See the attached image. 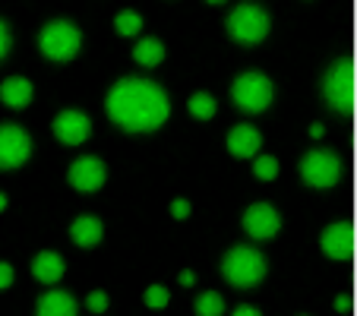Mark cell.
Listing matches in <instances>:
<instances>
[{"label":"cell","mask_w":357,"mask_h":316,"mask_svg":"<svg viewBox=\"0 0 357 316\" xmlns=\"http://www.w3.org/2000/svg\"><path fill=\"white\" fill-rule=\"evenodd\" d=\"M105 114L123 133H158L171 117V98L149 76H121L105 95Z\"/></svg>","instance_id":"obj_1"},{"label":"cell","mask_w":357,"mask_h":316,"mask_svg":"<svg viewBox=\"0 0 357 316\" xmlns=\"http://www.w3.org/2000/svg\"><path fill=\"white\" fill-rule=\"evenodd\" d=\"M222 278L234 291H253L266 282L269 276V259L263 250H257L253 243H234L228 253L222 256Z\"/></svg>","instance_id":"obj_2"},{"label":"cell","mask_w":357,"mask_h":316,"mask_svg":"<svg viewBox=\"0 0 357 316\" xmlns=\"http://www.w3.org/2000/svg\"><path fill=\"white\" fill-rule=\"evenodd\" d=\"M319 95H323L326 108L335 111L338 117H351L357 108V67L351 57H338L326 67L319 80Z\"/></svg>","instance_id":"obj_3"},{"label":"cell","mask_w":357,"mask_h":316,"mask_svg":"<svg viewBox=\"0 0 357 316\" xmlns=\"http://www.w3.org/2000/svg\"><path fill=\"white\" fill-rule=\"evenodd\" d=\"M225 32H228V38L234 41L237 47H257L269 38L272 16L263 3L247 0V3H237V7L228 13V20H225Z\"/></svg>","instance_id":"obj_4"},{"label":"cell","mask_w":357,"mask_h":316,"mask_svg":"<svg viewBox=\"0 0 357 316\" xmlns=\"http://www.w3.org/2000/svg\"><path fill=\"white\" fill-rule=\"evenodd\" d=\"M272 98H275V82L263 70H243L231 82V105L247 117L266 114L272 108Z\"/></svg>","instance_id":"obj_5"},{"label":"cell","mask_w":357,"mask_h":316,"mask_svg":"<svg viewBox=\"0 0 357 316\" xmlns=\"http://www.w3.org/2000/svg\"><path fill=\"white\" fill-rule=\"evenodd\" d=\"M38 51L51 63H70L82 51V29L70 20H51L38 32Z\"/></svg>","instance_id":"obj_6"},{"label":"cell","mask_w":357,"mask_h":316,"mask_svg":"<svg viewBox=\"0 0 357 316\" xmlns=\"http://www.w3.org/2000/svg\"><path fill=\"white\" fill-rule=\"evenodd\" d=\"M297 174H301V183L310 190H332L344 174V162L342 155L332 152V149H310V152L301 155L297 162Z\"/></svg>","instance_id":"obj_7"},{"label":"cell","mask_w":357,"mask_h":316,"mask_svg":"<svg viewBox=\"0 0 357 316\" xmlns=\"http://www.w3.org/2000/svg\"><path fill=\"white\" fill-rule=\"evenodd\" d=\"M241 228L250 241H257V243L275 241L278 231H282V212H278L272 202H263V200L250 202L241 216Z\"/></svg>","instance_id":"obj_8"},{"label":"cell","mask_w":357,"mask_h":316,"mask_svg":"<svg viewBox=\"0 0 357 316\" xmlns=\"http://www.w3.org/2000/svg\"><path fill=\"white\" fill-rule=\"evenodd\" d=\"M67 183L76 193H98L108 183V165L101 162L98 155H76L67 165Z\"/></svg>","instance_id":"obj_9"},{"label":"cell","mask_w":357,"mask_h":316,"mask_svg":"<svg viewBox=\"0 0 357 316\" xmlns=\"http://www.w3.org/2000/svg\"><path fill=\"white\" fill-rule=\"evenodd\" d=\"M32 158V136L20 123H0V171H16Z\"/></svg>","instance_id":"obj_10"},{"label":"cell","mask_w":357,"mask_h":316,"mask_svg":"<svg viewBox=\"0 0 357 316\" xmlns=\"http://www.w3.org/2000/svg\"><path fill=\"white\" fill-rule=\"evenodd\" d=\"M319 250L332 262H348L357 256V228L351 222H332L319 231Z\"/></svg>","instance_id":"obj_11"},{"label":"cell","mask_w":357,"mask_h":316,"mask_svg":"<svg viewBox=\"0 0 357 316\" xmlns=\"http://www.w3.org/2000/svg\"><path fill=\"white\" fill-rule=\"evenodd\" d=\"M51 133H54V140L61 142V146L79 149L82 142H89V136H92V117L79 108H63L61 114L51 121Z\"/></svg>","instance_id":"obj_12"},{"label":"cell","mask_w":357,"mask_h":316,"mask_svg":"<svg viewBox=\"0 0 357 316\" xmlns=\"http://www.w3.org/2000/svg\"><path fill=\"white\" fill-rule=\"evenodd\" d=\"M225 149L237 162H253L257 155H263V133L253 123H234L225 136Z\"/></svg>","instance_id":"obj_13"},{"label":"cell","mask_w":357,"mask_h":316,"mask_svg":"<svg viewBox=\"0 0 357 316\" xmlns=\"http://www.w3.org/2000/svg\"><path fill=\"white\" fill-rule=\"evenodd\" d=\"M67 234L76 250H95L105 241V222H101L98 216H92V212H82V216H76L73 222H70Z\"/></svg>","instance_id":"obj_14"},{"label":"cell","mask_w":357,"mask_h":316,"mask_svg":"<svg viewBox=\"0 0 357 316\" xmlns=\"http://www.w3.org/2000/svg\"><path fill=\"white\" fill-rule=\"evenodd\" d=\"M32 276L35 282L47 285V288H57L61 278L67 276V259L57 250H41V253L32 256Z\"/></svg>","instance_id":"obj_15"},{"label":"cell","mask_w":357,"mask_h":316,"mask_svg":"<svg viewBox=\"0 0 357 316\" xmlns=\"http://www.w3.org/2000/svg\"><path fill=\"white\" fill-rule=\"evenodd\" d=\"M35 316H79V303H76V297L70 291L47 288L35 301Z\"/></svg>","instance_id":"obj_16"},{"label":"cell","mask_w":357,"mask_h":316,"mask_svg":"<svg viewBox=\"0 0 357 316\" xmlns=\"http://www.w3.org/2000/svg\"><path fill=\"white\" fill-rule=\"evenodd\" d=\"M32 98H35V86H32V80H26V76H7V80L0 82V101H3L10 111L29 108Z\"/></svg>","instance_id":"obj_17"},{"label":"cell","mask_w":357,"mask_h":316,"mask_svg":"<svg viewBox=\"0 0 357 316\" xmlns=\"http://www.w3.org/2000/svg\"><path fill=\"white\" fill-rule=\"evenodd\" d=\"M133 63L142 70H155L165 63V41L155 35H142L133 45Z\"/></svg>","instance_id":"obj_18"},{"label":"cell","mask_w":357,"mask_h":316,"mask_svg":"<svg viewBox=\"0 0 357 316\" xmlns=\"http://www.w3.org/2000/svg\"><path fill=\"white\" fill-rule=\"evenodd\" d=\"M187 114L193 117V121H199V123H209L212 117L218 114V98L212 92H193L187 98Z\"/></svg>","instance_id":"obj_19"},{"label":"cell","mask_w":357,"mask_h":316,"mask_svg":"<svg viewBox=\"0 0 357 316\" xmlns=\"http://www.w3.org/2000/svg\"><path fill=\"white\" fill-rule=\"evenodd\" d=\"M228 313V301L222 291H202L193 301V316H225Z\"/></svg>","instance_id":"obj_20"},{"label":"cell","mask_w":357,"mask_h":316,"mask_svg":"<svg viewBox=\"0 0 357 316\" xmlns=\"http://www.w3.org/2000/svg\"><path fill=\"white\" fill-rule=\"evenodd\" d=\"M114 32L121 35V38H139L142 32V13L139 10H117L114 16Z\"/></svg>","instance_id":"obj_21"},{"label":"cell","mask_w":357,"mask_h":316,"mask_svg":"<svg viewBox=\"0 0 357 316\" xmlns=\"http://www.w3.org/2000/svg\"><path fill=\"white\" fill-rule=\"evenodd\" d=\"M278 171H282V165H278L275 155L263 152V155H257V158H253V177H257L259 183H272L278 177Z\"/></svg>","instance_id":"obj_22"},{"label":"cell","mask_w":357,"mask_h":316,"mask_svg":"<svg viewBox=\"0 0 357 316\" xmlns=\"http://www.w3.org/2000/svg\"><path fill=\"white\" fill-rule=\"evenodd\" d=\"M142 303H146L149 310H165L171 303V291L165 288V285H149V288L142 291Z\"/></svg>","instance_id":"obj_23"},{"label":"cell","mask_w":357,"mask_h":316,"mask_svg":"<svg viewBox=\"0 0 357 316\" xmlns=\"http://www.w3.org/2000/svg\"><path fill=\"white\" fill-rule=\"evenodd\" d=\"M111 307V297H108V291H89L86 294V310L89 313H105V310Z\"/></svg>","instance_id":"obj_24"},{"label":"cell","mask_w":357,"mask_h":316,"mask_svg":"<svg viewBox=\"0 0 357 316\" xmlns=\"http://www.w3.org/2000/svg\"><path fill=\"white\" fill-rule=\"evenodd\" d=\"M168 216L174 218V222H187V218L193 216V206H190V200L177 196V200H171V202H168Z\"/></svg>","instance_id":"obj_25"},{"label":"cell","mask_w":357,"mask_h":316,"mask_svg":"<svg viewBox=\"0 0 357 316\" xmlns=\"http://www.w3.org/2000/svg\"><path fill=\"white\" fill-rule=\"evenodd\" d=\"M10 47H13V35H10V26L0 20V61L10 54Z\"/></svg>","instance_id":"obj_26"},{"label":"cell","mask_w":357,"mask_h":316,"mask_svg":"<svg viewBox=\"0 0 357 316\" xmlns=\"http://www.w3.org/2000/svg\"><path fill=\"white\" fill-rule=\"evenodd\" d=\"M13 278H16L13 266H10V262H3V259H0V291H7L10 285H13Z\"/></svg>","instance_id":"obj_27"},{"label":"cell","mask_w":357,"mask_h":316,"mask_svg":"<svg viewBox=\"0 0 357 316\" xmlns=\"http://www.w3.org/2000/svg\"><path fill=\"white\" fill-rule=\"evenodd\" d=\"M332 307H335V313H348V310L354 307V297H351L348 291H342V294L335 297V303H332Z\"/></svg>","instance_id":"obj_28"},{"label":"cell","mask_w":357,"mask_h":316,"mask_svg":"<svg viewBox=\"0 0 357 316\" xmlns=\"http://www.w3.org/2000/svg\"><path fill=\"white\" fill-rule=\"evenodd\" d=\"M228 316H263V310L253 307V303H237V307L231 310Z\"/></svg>","instance_id":"obj_29"},{"label":"cell","mask_w":357,"mask_h":316,"mask_svg":"<svg viewBox=\"0 0 357 316\" xmlns=\"http://www.w3.org/2000/svg\"><path fill=\"white\" fill-rule=\"evenodd\" d=\"M177 285H181V288H193V285H196V272L193 269H183L181 276H177Z\"/></svg>","instance_id":"obj_30"},{"label":"cell","mask_w":357,"mask_h":316,"mask_svg":"<svg viewBox=\"0 0 357 316\" xmlns=\"http://www.w3.org/2000/svg\"><path fill=\"white\" fill-rule=\"evenodd\" d=\"M323 136H326V123H313V127H310V140H323Z\"/></svg>","instance_id":"obj_31"},{"label":"cell","mask_w":357,"mask_h":316,"mask_svg":"<svg viewBox=\"0 0 357 316\" xmlns=\"http://www.w3.org/2000/svg\"><path fill=\"white\" fill-rule=\"evenodd\" d=\"M3 209H7V193L0 190V212H3Z\"/></svg>","instance_id":"obj_32"},{"label":"cell","mask_w":357,"mask_h":316,"mask_svg":"<svg viewBox=\"0 0 357 316\" xmlns=\"http://www.w3.org/2000/svg\"><path fill=\"white\" fill-rule=\"evenodd\" d=\"M209 7H222V3H228V0H206Z\"/></svg>","instance_id":"obj_33"},{"label":"cell","mask_w":357,"mask_h":316,"mask_svg":"<svg viewBox=\"0 0 357 316\" xmlns=\"http://www.w3.org/2000/svg\"><path fill=\"white\" fill-rule=\"evenodd\" d=\"M297 316H307V313H297Z\"/></svg>","instance_id":"obj_34"}]
</instances>
